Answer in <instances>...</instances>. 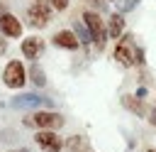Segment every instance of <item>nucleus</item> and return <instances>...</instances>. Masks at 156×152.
Masks as SVG:
<instances>
[{
  "label": "nucleus",
  "instance_id": "nucleus-5",
  "mask_svg": "<svg viewBox=\"0 0 156 152\" xmlns=\"http://www.w3.org/2000/svg\"><path fill=\"white\" fill-rule=\"evenodd\" d=\"M34 142H37L44 152H61V150L66 147V142L58 137L56 130H39V132L34 135Z\"/></svg>",
  "mask_w": 156,
  "mask_h": 152
},
{
  "label": "nucleus",
  "instance_id": "nucleus-18",
  "mask_svg": "<svg viewBox=\"0 0 156 152\" xmlns=\"http://www.w3.org/2000/svg\"><path fill=\"white\" fill-rule=\"evenodd\" d=\"M134 64H139V66L144 64V49L141 47H134Z\"/></svg>",
  "mask_w": 156,
  "mask_h": 152
},
{
  "label": "nucleus",
  "instance_id": "nucleus-23",
  "mask_svg": "<svg viewBox=\"0 0 156 152\" xmlns=\"http://www.w3.org/2000/svg\"><path fill=\"white\" fill-rule=\"evenodd\" d=\"M2 12H5V5H2V2H0V15H2Z\"/></svg>",
  "mask_w": 156,
  "mask_h": 152
},
{
  "label": "nucleus",
  "instance_id": "nucleus-20",
  "mask_svg": "<svg viewBox=\"0 0 156 152\" xmlns=\"http://www.w3.org/2000/svg\"><path fill=\"white\" fill-rule=\"evenodd\" d=\"M90 2H93V5L98 7V12H102V10L107 7V0H90Z\"/></svg>",
  "mask_w": 156,
  "mask_h": 152
},
{
  "label": "nucleus",
  "instance_id": "nucleus-9",
  "mask_svg": "<svg viewBox=\"0 0 156 152\" xmlns=\"http://www.w3.org/2000/svg\"><path fill=\"white\" fill-rule=\"evenodd\" d=\"M51 42H54V47H61V49H68V51H76V49L80 47V42H78V37H76L73 29H61V32H56Z\"/></svg>",
  "mask_w": 156,
  "mask_h": 152
},
{
  "label": "nucleus",
  "instance_id": "nucleus-25",
  "mask_svg": "<svg viewBox=\"0 0 156 152\" xmlns=\"http://www.w3.org/2000/svg\"><path fill=\"white\" fill-rule=\"evenodd\" d=\"M15 152H29V150H15Z\"/></svg>",
  "mask_w": 156,
  "mask_h": 152
},
{
  "label": "nucleus",
  "instance_id": "nucleus-11",
  "mask_svg": "<svg viewBox=\"0 0 156 152\" xmlns=\"http://www.w3.org/2000/svg\"><path fill=\"white\" fill-rule=\"evenodd\" d=\"M122 32H124V12L110 15V20H107V37L110 39H117Z\"/></svg>",
  "mask_w": 156,
  "mask_h": 152
},
{
  "label": "nucleus",
  "instance_id": "nucleus-4",
  "mask_svg": "<svg viewBox=\"0 0 156 152\" xmlns=\"http://www.w3.org/2000/svg\"><path fill=\"white\" fill-rule=\"evenodd\" d=\"M24 81H27V69L22 66V61H17V59L10 61L2 71V83L7 88H22Z\"/></svg>",
  "mask_w": 156,
  "mask_h": 152
},
{
  "label": "nucleus",
  "instance_id": "nucleus-17",
  "mask_svg": "<svg viewBox=\"0 0 156 152\" xmlns=\"http://www.w3.org/2000/svg\"><path fill=\"white\" fill-rule=\"evenodd\" d=\"M51 7L56 12H63V10H68V0H51Z\"/></svg>",
  "mask_w": 156,
  "mask_h": 152
},
{
  "label": "nucleus",
  "instance_id": "nucleus-2",
  "mask_svg": "<svg viewBox=\"0 0 156 152\" xmlns=\"http://www.w3.org/2000/svg\"><path fill=\"white\" fill-rule=\"evenodd\" d=\"M134 34L132 32H122L119 37H117V47H115V59H117V64L119 66H124V69H129V66H134Z\"/></svg>",
  "mask_w": 156,
  "mask_h": 152
},
{
  "label": "nucleus",
  "instance_id": "nucleus-3",
  "mask_svg": "<svg viewBox=\"0 0 156 152\" xmlns=\"http://www.w3.org/2000/svg\"><path fill=\"white\" fill-rule=\"evenodd\" d=\"M29 118L34 120V127L37 130H58L66 123V118L61 113H56V110H41V108H37Z\"/></svg>",
  "mask_w": 156,
  "mask_h": 152
},
{
  "label": "nucleus",
  "instance_id": "nucleus-6",
  "mask_svg": "<svg viewBox=\"0 0 156 152\" xmlns=\"http://www.w3.org/2000/svg\"><path fill=\"white\" fill-rule=\"evenodd\" d=\"M27 22L32 25V27H46L49 22H51V7H44V5H29L27 7Z\"/></svg>",
  "mask_w": 156,
  "mask_h": 152
},
{
  "label": "nucleus",
  "instance_id": "nucleus-16",
  "mask_svg": "<svg viewBox=\"0 0 156 152\" xmlns=\"http://www.w3.org/2000/svg\"><path fill=\"white\" fill-rule=\"evenodd\" d=\"M139 5V0H117V12H129Z\"/></svg>",
  "mask_w": 156,
  "mask_h": 152
},
{
  "label": "nucleus",
  "instance_id": "nucleus-12",
  "mask_svg": "<svg viewBox=\"0 0 156 152\" xmlns=\"http://www.w3.org/2000/svg\"><path fill=\"white\" fill-rule=\"evenodd\" d=\"M39 51H41V42H39L37 37L22 39V56H24V59H37Z\"/></svg>",
  "mask_w": 156,
  "mask_h": 152
},
{
  "label": "nucleus",
  "instance_id": "nucleus-8",
  "mask_svg": "<svg viewBox=\"0 0 156 152\" xmlns=\"http://www.w3.org/2000/svg\"><path fill=\"white\" fill-rule=\"evenodd\" d=\"M10 105H12V108H20V110H27V108H34V110H37L39 105H49V98H41V96H37V93H22V96L12 98Z\"/></svg>",
  "mask_w": 156,
  "mask_h": 152
},
{
  "label": "nucleus",
  "instance_id": "nucleus-19",
  "mask_svg": "<svg viewBox=\"0 0 156 152\" xmlns=\"http://www.w3.org/2000/svg\"><path fill=\"white\" fill-rule=\"evenodd\" d=\"M146 120H149V125H156V108H151L146 113Z\"/></svg>",
  "mask_w": 156,
  "mask_h": 152
},
{
  "label": "nucleus",
  "instance_id": "nucleus-15",
  "mask_svg": "<svg viewBox=\"0 0 156 152\" xmlns=\"http://www.w3.org/2000/svg\"><path fill=\"white\" fill-rule=\"evenodd\" d=\"M85 145H88V140H85L83 135H73V137H68V142H66V147H68L71 152H80V150H85Z\"/></svg>",
  "mask_w": 156,
  "mask_h": 152
},
{
  "label": "nucleus",
  "instance_id": "nucleus-10",
  "mask_svg": "<svg viewBox=\"0 0 156 152\" xmlns=\"http://www.w3.org/2000/svg\"><path fill=\"white\" fill-rule=\"evenodd\" d=\"M122 105H124L129 113L141 115V118H146V113H149V108L144 105V101H141L139 96H129V93H124V96H122Z\"/></svg>",
  "mask_w": 156,
  "mask_h": 152
},
{
  "label": "nucleus",
  "instance_id": "nucleus-26",
  "mask_svg": "<svg viewBox=\"0 0 156 152\" xmlns=\"http://www.w3.org/2000/svg\"><path fill=\"white\" fill-rule=\"evenodd\" d=\"M107 2H112V0H107Z\"/></svg>",
  "mask_w": 156,
  "mask_h": 152
},
{
  "label": "nucleus",
  "instance_id": "nucleus-14",
  "mask_svg": "<svg viewBox=\"0 0 156 152\" xmlns=\"http://www.w3.org/2000/svg\"><path fill=\"white\" fill-rule=\"evenodd\" d=\"M29 78H32V83H34L37 88H44V86H46V74H44V69L37 66V64H32V69H29Z\"/></svg>",
  "mask_w": 156,
  "mask_h": 152
},
{
  "label": "nucleus",
  "instance_id": "nucleus-7",
  "mask_svg": "<svg viewBox=\"0 0 156 152\" xmlns=\"http://www.w3.org/2000/svg\"><path fill=\"white\" fill-rule=\"evenodd\" d=\"M0 34H5L7 39H15V37L22 34V22L12 12H7V10L0 15Z\"/></svg>",
  "mask_w": 156,
  "mask_h": 152
},
{
  "label": "nucleus",
  "instance_id": "nucleus-13",
  "mask_svg": "<svg viewBox=\"0 0 156 152\" xmlns=\"http://www.w3.org/2000/svg\"><path fill=\"white\" fill-rule=\"evenodd\" d=\"M73 32H76V37H78V42H80V44H90V42H93L90 29L85 27V22H83V20H76V22H73Z\"/></svg>",
  "mask_w": 156,
  "mask_h": 152
},
{
  "label": "nucleus",
  "instance_id": "nucleus-22",
  "mask_svg": "<svg viewBox=\"0 0 156 152\" xmlns=\"http://www.w3.org/2000/svg\"><path fill=\"white\" fill-rule=\"evenodd\" d=\"M37 5H44V7H51V0H34Z\"/></svg>",
  "mask_w": 156,
  "mask_h": 152
},
{
  "label": "nucleus",
  "instance_id": "nucleus-1",
  "mask_svg": "<svg viewBox=\"0 0 156 152\" xmlns=\"http://www.w3.org/2000/svg\"><path fill=\"white\" fill-rule=\"evenodd\" d=\"M83 22H85V27L90 29V37H93V42H95V47H98V51L105 47V42L110 39L107 37V25H105V20L100 17V12L98 10H85L83 12Z\"/></svg>",
  "mask_w": 156,
  "mask_h": 152
},
{
  "label": "nucleus",
  "instance_id": "nucleus-21",
  "mask_svg": "<svg viewBox=\"0 0 156 152\" xmlns=\"http://www.w3.org/2000/svg\"><path fill=\"white\" fill-rule=\"evenodd\" d=\"M5 51H7V39H5V34H2V37H0V56H2Z\"/></svg>",
  "mask_w": 156,
  "mask_h": 152
},
{
  "label": "nucleus",
  "instance_id": "nucleus-24",
  "mask_svg": "<svg viewBox=\"0 0 156 152\" xmlns=\"http://www.w3.org/2000/svg\"><path fill=\"white\" fill-rule=\"evenodd\" d=\"M146 152H156V147H149V150H146Z\"/></svg>",
  "mask_w": 156,
  "mask_h": 152
}]
</instances>
